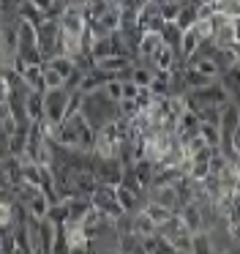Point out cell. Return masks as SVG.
Listing matches in <instances>:
<instances>
[{"instance_id":"cell-1","label":"cell","mask_w":240,"mask_h":254,"mask_svg":"<svg viewBox=\"0 0 240 254\" xmlns=\"http://www.w3.org/2000/svg\"><path fill=\"white\" fill-rule=\"evenodd\" d=\"M188 254H213V243H210V235H205V232H196V235H191V246H188Z\"/></svg>"},{"instance_id":"cell-2","label":"cell","mask_w":240,"mask_h":254,"mask_svg":"<svg viewBox=\"0 0 240 254\" xmlns=\"http://www.w3.org/2000/svg\"><path fill=\"white\" fill-rule=\"evenodd\" d=\"M47 110H49V115L58 121V118L63 115V110H65V96H63V93H52V96L47 99Z\"/></svg>"},{"instance_id":"cell-3","label":"cell","mask_w":240,"mask_h":254,"mask_svg":"<svg viewBox=\"0 0 240 254\" xmlns=\"http://www.w3.org/2000/svg\"><path fill=\"white\" fill-rule=\"evenodd\" d=\"M210 82H216V79H207V77H202L199 71H188V74H185V85H188L191 90H202V88H207Z\"/></svg>"},{"instance_id":"cell-4","label":"cell","mask_w":240,"mask_h":254,"mask_svg":"<svg viewBox=\"0 0 240 254\" xmlns=\"http://www.w3.org/2000/svg\"><path fill=\"white\" fill-rule=\"evenodd\" d=\"M199 44H202V41H199V36H196L194 30H185V33H183V52H185V55L196 52V50H199Z\"/></svg>"},{"instance_id":"cell-5","label":"cell","mask_w":240,"mask_h":254,"mask_svg":"<svg viewBox=\"0 0 240 254\" xmlns=\"http://www.w3.org/2000/svg\"><path fill=\"white\" fill-rule=\"evenodd\" d=\"M180 8H183V3H164V6H161V14H164L167 19H178Z\"/></svg>"}]
</instances>
